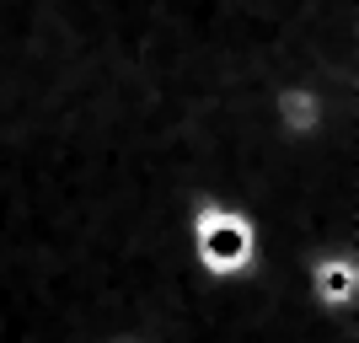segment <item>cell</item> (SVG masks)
Masks as SVG:
<instances>
[{"instance_id":"obj_1","label":"cell","mask_w":359,"mask_h":343,"mask_svg":"<svg viewBox=\"0 0 359 343\" xmlns=\"http://www.w3.org/2000/svg\"><path fill=\"white\" fill-rule=\"evenodd\" d=\"M113 343H140V338H113Z\"/></svg>"}]
</instances>
